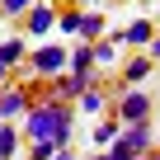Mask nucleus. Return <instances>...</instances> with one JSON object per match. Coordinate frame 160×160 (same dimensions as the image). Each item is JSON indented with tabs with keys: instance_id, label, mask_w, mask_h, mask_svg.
<instances>
[{
	"instance_id": "obj_13",
	"label": "nucleus",
	"mask_w": 160,
	"mask_h": 160,
	"mask_svg": "<svg viewBox=\"0 0 160 160\" xmlns=\"http://www.w3.org/2000/svg\"><path fill=\"white\" fill-rule=\"evenodd\" d=\"M118 127H122V122H118V118H104V122H99V127H94V141H99V146H108V141H113V137H118Z\"/></svg>"
},
{
	"instance_id": "obj_2",
	"label": "nucleus",
	"mask_w": 160,
	"mask_h": 160,
	"mask_svg": "<svg viewBox=\"0 0 160 160\" xmlns=\"http://www.w3.org/2000/svg\"><path fill=\"white\" fill-rule=\"evenodd\" d=\"M118 122L127 127V122H151V94L141 90V85H127L122 94H118Z\"/></svg>"
},
{
	"instance_id": "obj_11",
	"label": "nucleus",
	"mask_w": 160,
	"mask_h": 160,
	"mask_svg": "<svg viewBox=\"0 0 160 160\" xmlns=\"http://www.w3.org/2000/svg\"><path fill=\"white\" fill-rule=\"evenodd\" d=\"M14 151H19V127L0 122V160H14Z\"/></svg>"
},
{
	"instance_id": "obj_12",
	"label": "nucleus",
	"mask_w": 160,
	"mask_h": 160,
	"mask_svg": "<svg viewBox=\"0 0 160 160\" xmlns=\"http://www.w3.org/2000/svg\"><path fill=\"white\" fill-rule=\"evenodd\" d=\"M24 57H28L24 38H5V42H0V61H5V66H19Z\"/></svg>"
},
{
	"instance_id": "obj_10",
	"label": "nucleus",
	"mask_w": 160,
	"mask_h": 160,
	"mask_svg": "<svg viewBox=\"0 0 160 160\" xmlns=\"http://www.w3.org/2000/svg\"><path fill=\"white\" fill-rule=\"evenodd\" d=\"M151 66H155L151 57H132V61H127V71H122V85H141V80L151 75Z\"/></svg>"
},
{
	"instance_id": "obj_6",
	"label": "nucleus",
	"mask_w": 160,
	"mask_h": 160,
	"mask_svg": "<svg viewBox=\"0 0 160 160\" xmlns=\"http://www.w3.org/2000/svg\"><path fill=\"white\" fill-rule=\"evenodd\" d=\"M33 99L24 94V90H14V85H0V118L5 122H14V118H24V108H28Z\"/></svg>"
},
{
	"instance_id": "obj_3",
	"label": "nucleus",
	"mask_w": 160,
	"mask_h": 160,
	"mask_svg": "<svg viewBox=\"0 0 160 160\" xmlns=\"http://www.w3.org/2000/svg\"><path fill=\"white\" fill-rule=\"evenodd\" d=\"M28 66H33L38 75H61V71H66V47L42 42V47H33V52H28Z\"/></svg>"
},
{
	"instance_id": "obj_5",
	"label": "nucleus",
	"mask_w": 160,
	"mask_h": 160,
	"mask_svg": "<svg viewBox=\"0 0 160 160\" xmlns=\"http://www.w3.org/2000/svg\"><path fill=\"white\" fill-rule=\"evenodd\" d=\"M24 28H28L33 38L52 33V28H57V10L47 5V0H38V5H28V14H24Z\"/></svg>"
},
{
	"instance_id": "obj_17",
	"label": "nucleus",
	"mask_w": 160,
	"mask_h": 160,
	"mask_svg": "<svg viewBox=\"0 0 160 160\" xmlns=\"http://www.w3.org/2000/svg\"><path fill=\"white\" fill-rule=\"evenodd\" d=\"M52 155H57L52 141H33V160H52Z\"/></svg>"
},
{
	"instance_id": "obj_24",
	"label": "nucleus",
	"mask_w": 160,
	"mask_h": 160,
	"mask_svg": "<svg viewBox=\"0 0 160 160\" xmlns=\"http://www.w3.org/2000/svg\"><path fill=\"white\" fill-rule=\"evenodd\" d=\"M0 19H5V14H0Z\"/></svg>"
},
{
	"instance_id": "obj_21",
	"label": "nucleus",
	"mask_w": 160,
	"mask_h": 160,
	"mask_svg": "<svg viewBox=\"0 0 160 160\" xmlns=\"http://www.w3.org/2000/svg\"><path fill=\"white\" fill-rule=\"evenodd\" d=\"M146 160H160V151H146Z\"/></svg>"
},
{
	"instance_id": "obj_9",
	"label": "nucleus",
	"mask_w": 160,
	"mask_h": 160,
	"mask_svg": "<svg viewBox=\"0 0 160 160\" xmlns=\"http://www.w3.org/2000/svg\"><path fill=\"white\" fill-rule=\"evenodd\" d=\"M118 38H122V42H132V47H146V42L155 38V28H151L146 19H137V24H127V28H118Z\"/></svg>"
},
{
	"instance_id": "obj_19",
	"label": "nucleus",
	"mask_w": 160,
	"mask_h": 160,
	"mask_svg": "<svg viewBox=\"0 0 160 160\" xmlns=\"http://www.w3.org/2000/svg\"><path fill=\"white\" fill-rule=\"evenodd\" d=\"M52 160H75V151H71V146H61V151H57Z\"/></svg>"
},
{
	"instance_id": "obj_1",
	"label": "nucleus",
	"mask_w": 160,
	"mask_h": 160,
	"mask_svg": "<svg viewBox=\"0 0 160 160\" xmlns=\"http://www.w3.org/2000/svg\"><path fill=\"white\" fill-rule=\"evenodd\" d=\"M19 132L28 141H52L57 151L71 146V132H75V113L61 104V99H47V104H28L24 118H19Z\"/></svg>"
},
{
	"instance_id": "obj_14",
	"label": "nucleus",
	"mask_w": 160,
	"mask_h": 160,
	"mask_svg": "<svg viewBox=\"0 0 160 160\" xmlns=\"http://www.w3.org/2000/svg\"><path fill=\"white\" fill-rule=\"evenodd\" d=\"M99 108H104V94H99V90L90 85L85 94H80V113H99Z\"/></svg>"
},
{
	"instance_id": "obj_20",
	"label": "nucleus",
	"mask_w": 160,
	"mask_h": 160,
	"mask_svg": "<svg viewBox=\"0 0 160 160\" xmlns=\"http://www.w3.org/2000/svg\"><path fill=\"white\" fill-rule=\"evenodd\" d=\"M5 75H10V66H5V61H0V85H5Z\"/></svg>"
},
{
	"instance_id": "obj_18",
	"label": "nucleus",
	"mask_w": 160,
	"mask_h": 160,
	"mask_svg": "<svg viewBox=\"0 0 160 160\" xmlns=\"http://www.w3.org/2000/svg\"><path fill=\"white\" fill-rule=\"evenodd\" d=\"M146 57H151V61H160V38H151V42H146Z\"/></svg>"
},
{
	"instance_id": "obj_8",
	"label": "nucleus",
	"mask_w": 160,
	"mask_h": 160,
	"mask_svg": "<svg viewBox=\"0 0 160 160\" xmlns=\"http://www.w3.org/2000/svg\"><path fill=\"white\" fill-rule=\"evenodd\" d=\"M118 47H122V38H118V33H108V38H94V42H90V52H94V61H99V66H113V61H118Z\"/></svg>"
},
{
	"instance_id": "obj_16",
	"label": "nucleus",
	"mask_w": 160,
	"mask_h": 160,
	"mask_svg": "<svg viewBox=\"0 0 160 160\" xmlns=\"http://www.w3.org/2000/svg\"><path fill=\"white\" fill-rule=\"evenodd\" d=\"M104 155H108V160H137V155H132V151H127V146H122L118 137H113V141L104 146Z\"/></svg>"
},
{
	"instance_id": "obj_4",
	"label": "nucleus",
	"mask_w": 160,
	"mask_h": 160,
	"mask_svg": "<svg viewBox=\"0 0 160 160\" xmlns=\"http://www.w3.org/2000/svg\"><path fill=\"white\" fill-rule=\"evenodd\" d=\"M118 141L141 160L146 151H155V132H151V122H127V127H118Z\"/></svg>"
},
{
	"instance_id": "obj_7",
	"label": "nucleus",
	"mask_w": 160,
	"mask_h": 160,
	"mask_svg": "<svg viewBox=\"0 0 160 160\" xmlns=\"http://www.w3.org/2000/svg\"><path fill=\"white\" fill-rule=\"evenodd\" d=\"M75 38H85V42L104 38V14H99V10H85V14H75Z\"/></svg>"
},
{
	"instance_id": "obj_22",
	"label": "nucleus",
	"mask_w": 160,
	"mask_h": 160,
	"mask_svg": "<svg viewBox=\"0 0 160 160\" xmlns=\"http://www.w3.org/2000/svg\"><path fill=\"white\" fill-rule=\"evenodd\" d=\"M90 160H108V155H104V151H99V155H90Z\"/></svg>"
},
{
	"instance_id": "obj_23",
	"label": "nucleus",
	"mask_w": 160,
	"mask_h": 160,
	"mask_svg": "<svg viewBox=\"0 0 160 160\" xmlns=\"http://www.w3.org/2000/svg\"><path fill=\"white\" fill-rule=\"evenodd\" d=\"M141 5H155V0H141Z\"/></svg>"
},
{
	"instance_id": "obj_15",
	"label": "nucleus",
	"mask_w": 160,
	"mask_h": 160,
	"mask_svg": "<svg viewBox=\"0 0 160 160\" xmlns=\"http://www.w3.org/2000/svg\"><path fill=\"white\" fill-rule=\"evenodd\" d=\"M28 5H38V0H0V14H14V19H24V14H28Z\"/></svg>"
}]
</instances>
